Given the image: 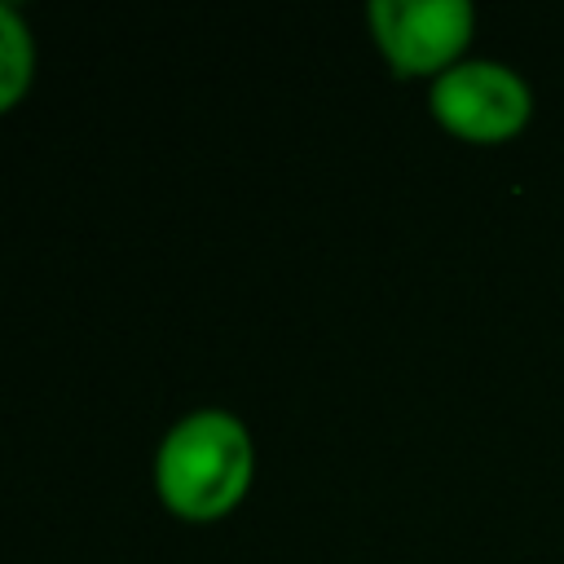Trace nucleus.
<instances>
[{
    "label": "nucleus",
    "instance_id": "obj_1",
    "mask_svg": "<svg viewBox=\"0 0 564 564\" xmlns=\"http://www.w3.org/2000/svg\"><path fill=\"white\" fill-rule=\"evenodd\" d=\"M251 485H256L251 427L220 405L189 410L163 432L154 449V494L176 520L189 524L225 520L247 502Z\"/></svg>",
    "mask_w": 564,
    "mask_h": 564
},
{
    "label": "nucleus",
    "instance_id": "obj_2",
    "mask_svg": "<svg viewBox=\"0 0 564 564\" xmlns=\"http://www.w3.org/2000/svg\"><path fill=\"white\" fill-rule=\"evenodd\" d=\"M427 110L449 137L471 145H498L524 132L533 115V88L511 62L463 57L427 84Z\"/></svg>",
    "mask_w": 564,
    "mask_h": 564
},
{
    "label": "nucleus",
    "instance_id": "obj_4",
    "mask_svg": "<svg viewBox=\"0 0 564 564\" xmlns=\"http://www.w3.org/2000/svg\"><path fill=\"white\" fill-rule=\"evenodd\" d=\"M35 84V35L26 18L0 0V115L22 106Z\"/></svg>",
    "mask_w": 564,
    "mask_h": 564
},
{
    "label": "nucleus",
    "instance_id": "obj_3",
    "mask_svg": "<svg viewBox=\"0 0 564 564\" xmlns=\"http://www.w3.org/2000/svg\"><path fill=\"white\" fill-rule=\"evenodd\" d=\"M370 40L397 79H436L458 66L476 35L467 0H370Z\"/></svg>",
    "mask_w": 564,
    "mask_h": 564
}]
</instances>
